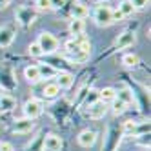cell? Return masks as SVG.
<instances>
[{
    "label": "cell",
    "instance_id": "cell-1",
    "mask_svg": "<svg viewBox=\"0 0 151 151\" xmlns=\"http://www.w3.org/2000/svg\"><path fill=\"white\" fill-rule=\"evenodd\" d=\"M93 20H95V24L100 26V27L111 26L113 24V7L106 6V4H100L93 11Z\"/></svg>",
    "mask_w": 151,
    "mask_h": 151
},
{
    "label": "cell",
    "instance_id": "cell-2",
    "mask_svg": "<svg viewBox=\"0 0 151 151\" xmlns=\"http://www.w3.org/2000/svg\"><path fill=\"white\" fill-rule=\"evenodd\" d=\"M37 44L40 46V49H42L44 55H53V53H57L58 51V46H60L58 40H57V37L51 35V33H47V31H44V33L38 35Z\"/></svg>",
    "mask_w": 151,
    "mask_h": 151
},
{
    "label": "cell",
    "instance_id": "cell-3",
    "mask_svg": "<svg viewBox=\"0 0 151 151\" xmlns=\"http://www.w3.org/2000/svg\"><path fill=\"white\" fill-rule=\"evenodd\" d=\"M24 116L26 118H31V120H35L37 116L42 115V111H44V106H42V102L38 99H29L26 104H24Z\"/></svg>",
    "mask_w": 151,
    "mask_h": 151
},
{
    "label": "cell",
    "instance_id": "cell-4",
    "mask_svg": "<svg viewBox=\"0 0 151 151\" xmlns=\"http://www.w3.org/2000/svg\"><path fill=\"white\" fill-rule=\"evenodd\" d=\"M135 42H137V37H135L133 31H122L115 40V46L118 49H126V47H131Z\"/></svg>",
    "mask_w": 151,
    "mask_h": 151
},
{
    "label": "cell",
    "instance_id": "cell-5",
    "mask_svg": "<svg viewBox=\"0 0 151 151\" xmlns=\"http://www.w3.org/2000/svg\"><path fill=\"white\" fill-rule=\"evenodd\" d=\"M77 140L82 147H91L96 142V131H93V129H84V131L78 133Z\"/></svg>",
    "mask_w": 151,
    "mask_h": 151
},
{
    "label": "cell",
    "instance_id": "cell-6",
    "mask_svg": "<svg viewBox=\"0 0 151 151\" xmlns=\"http://www.w3.org/2000/svg\"><path fill=\"white\" fill-rule=\"evenodd\" d=\"M106 113H107V104L102 102V100L93 102V104L89 106V111H88L89 118H95V120H96V118H102Z\"/></svg>",
    "mask_w": 151,
    "mask_h": 151
},
{
    "label": "cell",
    "instance_id": "cell-7",
    "mask_svg": "<svg viewBox=\"0 0 151 151\" xmlns=\"http://www.w3.org/2000/svg\"><path fill=\"white\" fill-rule=\"evenodd\" d=\"M62 146H64V142H62V138L58 135H55V133L46 135V138H44V147L47 151H60Z\"/></svg>",
    "mask_w": 151,
    "mask_h": 151
},
{
    "label": "cell",
    "instance_id": "cell-8",
    "mask_svg": "<svg viewBox=\"0 0 151 151\" xmlns=\"http://www.w3.org/2000/svg\"><path fill=\"white\" fill-rule=\"evenodd\" d=\"M35 127V122L31 120V118H18V120L15 122V126H13V131L15 133H18V135H24V133H29L31 129Z\"/></svg>",
    "mask_w": 151,
    "mask_h": 151
},
{
    "label": "cell",
    "instance_id": "cell-9",
    "mask_svg": "<svg viewBox=\"0 0 151 151\" xmlns=\"http://www.w3.org/2000/svg\"><path fill=\"white\" fill-rule=\"evenodd\" d=\"M73 82H75V77H73L71 73H66V71H64V73L58 71V73H57V80H55V84L58 86L60 89H69L71 86H73Z\"/></svg>",
    "mask_w": 151,
    "mask_h": 151
},
{
    "label": "cell",
    "instance_id": "cell-10",
    "mask_svg": "<svg viewBox=\"0 0 151 151\" xmlns=\"http://www.w3.org/2000/svg\"><path fill=\"white\" fill-rule=\"evenodd\" d=\"M88 15H89V9H88V6L82 4V2H77V4L73 6V9H71V18L84 20Z\"/></svg>",
    "mask_w": 151,
    "mask_h": 151
},
{
    "label": "cell",
    "instance_id": "cell-11",
    "mask_svg": "<svg viewBox=\"0 0 151 151\" xmlns=\"http://www.w3.org/2000/svg\"><path fill=\"white\" fill-rule=\"evenodd\" d=\"M15 33L11 27H0V47H7L13 42Z\"/></svg>",
    "mask_w": 151,
    "mask_h": 151
},
{
    "label": "cell",
    "instance_id": "cell-12",
    "mask_svg": "<svg viewBox=\"0 0 151 151\" xmlns=\"http://www.w3.org/2000/svg\"><path fill=\"white\" fill-rule=\"evenodd\" d=\"M84 29H86L84 20L71 18V22H69V33H71L73 37H80V35H84Z\"/></svg>",
    "mask_w": 151,
    "mask_h": 151
},
{
    "label": "cell",
    "instance_id": "cell-13",
    "mask_svg": "<svg viewBox=\"0 0 151 151\" xmlns=\"http://www.w3.org/2000/svg\"><path fill=\"white\" fill-rule=\"evenodd\" d=\"M24 77H26V80H27L29 84H37V82H40V80H42L37 66H27V68L24 69Z\"/></svg>",
    "mask_w": 151,
    "mask_h": 151
},
{
    "label": "cell",
    "instance_id": "cell-14",
    "mask_svg": "<svg viewBox=\"0 0 151 151\" xmlns=\"http://www.w3.org/2000/svg\"><path fill=\"white\" fill-rule=\"evenodd\" d=\"M38 73H40V78H53V77H57V69L51 66V64H38Z\"/></svg>",
    "mask_w": 151,
    "mask_h": 151
},
{
    "label": "cell",
    "instance_id": "cell-15",
    "mask_svg": "<svg viewBox=\"0 0 151 151\" xmlns=\"http://www.w3.org/2000/svg\"><path fill=\"white\" fill-rule=\"evenodd\" d=\"M58 93H60V88H58L55 82L46 84L44 88H42V96H44V99H55Z\"/></svg>",
    "mask_w": 151,
    "mask_h": 151
},
{
    "label": "cell",
    "instance_id": "cell-16",
    "mask_svg": "<svg viewBox=\"0 0 151 151\" xmlns=\"http://www.w3.org/2000/svg\"><path fill=\"white\" fill-rule=\"evenodd\" d=\"M15 106H17V102H15L13 96H9L6 93L0 95V109H2V111H11Z\"/></svg>",
    "mask_w": 151,
    "mask_h": 151
},
{
    "label": "cell",
    "instance_id": "cell-17",
    "mask_svg": "<svg viewBox=\"0 0 151 151\" xmlns=\"http://www.w3.org/2000/svg\"><path fill=\"white\" fill-rule=\"evenodd\" d=\"M116 99V89H113V88H104V89H100L99 91V100H102V102H113Z\"/></svg>",
    "mask_w": 151,
    "mask_h": 151
},
{
    "label": "cell",
    "instance_id": "cell-18",
    "mask_svg": "<svg viewBox=\"0 0 151 151\" xmlns=\"http://www.w3.org/2000/svg\"><path fill=\"white\" fill-rule=\"evenodd\" d=\"M116 9L122 13V17H124V18H126V17H131V15L137 11V9L133 7V4L129 2V0H122V2L118 4V7H116Z\"/></svg>",
    "mask_w": 151,
    "mask_h": 151
},
{
    "label": "cell",
    "instance_id": "cell-19",
    "mask_svg": "<svg viewBox=\"0 0 151 151\" xmlns=\"http://www.w3.org/2000/svg\"><path fill=\"white\" fill-rule=\"evenodd\" d=\"M66 55H68V58L73 62V64H84L86 60H88L89 58V55H88V53H82V51H73V53H66Z\"/></svg>",
    "mask_w": 151,
    "mask_h": 151
},
{
    "label": "cell",
    "instance_id": "cell-20",
    "mask_svg": "<svg viewBox=\"0 0 151 151\" xmlns=\"http://www.w3.org/2000/svg\"><path fill=\"white\" fill-rule=\"evenodd\" d=\"M122 64L127 66V68H135V66L140 64V58H138V55H135V53H127V55L122 57Z\"/></svg>",
    "mask_w": 151,
    "mask_h": 151
},
{
    "label": "cell",
    "instance_id": "cell-21",
    "mask_svg": "<svg viewBox=\"0 0 151 151\" xmlns=\"http://www.w3.org/2000/svg\"><path fill=\"white\" fill-rule=\"evenodd\" d=\"M126 104L122 102V100H118V99H115L113 102H111V111H113V115L115 116H118V115H122L124 111H126Z\"/></svg>",
    "mask_w": 151,
    "mask_h": 151
},
{
    "label": "cell",
    "instance_id": "cell-22",
    "mask_svg": "<svg viewBox=\"0 0 151 151\" xmlns=\"http://www.w3.org/2000/svg\"><path fill=\"white\" fill-rule=\"evenodd\" d=\"M116 99L118 100H122L126 106H129L133 102V93L129 91V89H122V91H116Z\"/></svg>",
    "mask_w": 151,
    "mask_h": 151
},
{
    "label": "cell",
    "instance_id": "cell-23",
    "mask_svg": "<svg viewBox=\"0 0 151 151\" xmlns=\"http://www.w3.org/2000/svg\"><path fill=\"white\" fill-rule=\"evenodd\" d=\"M27 51H29V55L33 57V58H40L44 53H42V49H40V46L37 44V42H31L29 44V47H27Z\"/></svg>",
    "mask_w": 151,
    "mask_h": 151
},
{
    "label": "cell",
    "instance_id": "cell-24",
    "mask_svg": "<svg viewBox=\"0 0 151 151\" xmlns=\"http://www.w3.org/2000/svg\"><path fill=\"white\" fill-rule=\"evenodd\" d=\"M35 6L40 11H49L51 9V0H35Z\"/></svg>",
    "mask_w": 151,
    "mask_h": 151
},
{
    "label": "cell",
    "instance_id": "cell-25",
    "mask_svg": "<svg viewBox=\"0 0 151 151\" xmlns=\"http://www.w3.org/2000/svg\"><path fill=\"white\" fill-rule=\"evenodd\" d=\"M78 51H82V53H91V42L89 40H82V42H78Z\"/></svg>",
    "mask_w": 151,
    "mask_h": 151
},
{
    "label": "cell",
    "instance_id": "cell-26",
    "mask_svg": "<svg viewBox=\"0 0 151 151\" xmlns=\"http://www.w3.org/2000/svg\"><path fill=\"white\" fill-rule=\"evenodd\" d=\"M135 131H137V122L126 120L124 122V133H135Z\"/></svg>",
    "mask_w": 151,
    "mask_h": 151
},
{
    "label": "cell",
    "instance_id": "cell-27",
    "mask_svg": "<svg viewBox=\"0 0 151 151\" xmlns=\"http://www.w3.org/2000/svg\"><path fill=\"white\" fill-rule=\"evenodd\" d=\"M129 2L133 4V7H135V9H144V7H147L149 0H129Z\"/></svg>",
    "mask_w": 151,
    "mask_h": 151
},
{
    "label": "cell",
    "instance_id": "cell-28",
    "mask_svg": "<svg viewBox=\"0 0 151 151\" xmlns=\"http://www.w3.org/2000/svg\"><path fill=\"white\" fill-rule=\"evenodd\" d=\"M96 100H99V91H91V95L88 96V100H86V104H88V106H91L93 102H96Z\"/></svg>",
    "mask_w": 151,
    "mask_h": 151
},
{
    "label": "cell",
    "instance_id": "cell-29",
    "mask_svg": "<svg viewBox=\"0 0 151 151\" xmlns=\"http://www.w3.org/2000/svg\"><path fill=\"white\" fill-rule=\"evenodd\" d=\"M0 151H15L11 142H0Z\"/></svg>",
    "mask_w": 151,
    "mask_h": 151
},
{
    "label": "cell",
    "instance_id": "cell-30",
    "mask_svg": "<svg viewBox=\"0 0 151 151\" xmlns=\"http://www.w3.org/2000/svg\"><path fill=\"white\" fill-rule=\"evenodd\" d=\"M64 4H66V0H51V9H60Z\"/></svg>",
    "mask_w": 151,
    "mask_h": 151
},
{
    "label": "cell",
    "instance_id": "cell-31",
    "mask_svg": "<svg viewBox=\"0 0 151 151\" xmlns=\"http://www.w3.org/2000/svg\"><path fill=\"white\" fill-rule=\"evenodd\" d=\"M122 18H124V17H122V13L118 11V9H113V24H115V22H120Z\"/></svg>",
    "mask_w": 151,
    "mask_h": 151
},
{
    "label": "cell",
    "instance_id": "cell-32",
    "mask_svg": "<svg viewBox=\"0 0 151 151\" xmlns=\"http://www.w3.org/2000/svg\"><path fill=\"white\" fill-rule=\"evenodd\" d=\"M9 4H11V0H0V9H6Z\"/></svg>",
    "mask_w": 151,
    "mask_h": 151
}]
</instances>
